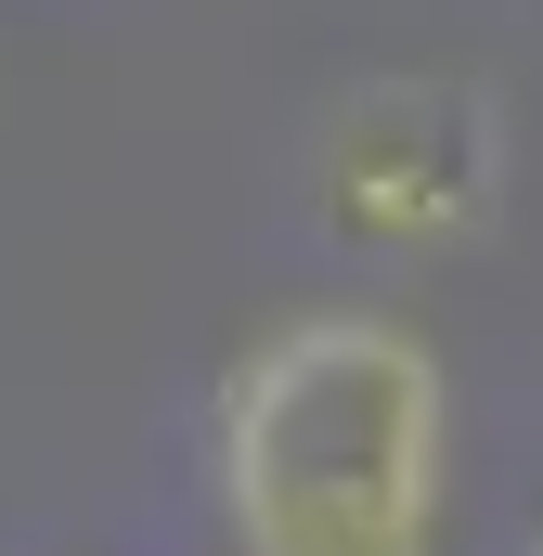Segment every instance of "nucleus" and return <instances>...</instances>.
I'll use <instances>...</instances> for the list:
<instances>
[{
  "mask_svg": "<svg viewBox=\"0 0 543 556\" xmlns=\"http://www.w3.org/2000/svg\"><path fill=\"white\" fill-rule=\"evenodd\" d=\"M505 181H518V117L479 65L363 78L324 117V220L376 260H440V247L492 233Z\"/></svg>",
  "mask_w": 543,
  "mask_h": 556,
  "instance_id": "nucleus-2",
  "label": "nucleus"
},
{
  "mask_svg": "<svg viewBox=\"0 0 543 556\" xmlns=\"http://www.w3.org/2000/svg\"><path fill=\"white\" fill-rule=\"evenodd\" d=\"M207 492L233 556H440L453 376L402 311H285L220 363Z\"/></svg>",
  "mask_w": 543,
  "mask_h": 556,
  "instance_id": "nucleus-1",
  "label": "nucleus"
},
{
  "mask_svg": "<svg viewBox=\"0 0 543 556\" xmlns=\"http://www.w3.org/2000/svg\"><path fill=\"white\" fill-rule=\"evenodd\" d=\"M531 556H543V544H531Z\"/></svg>",
  "mask_w": 543,
  "mask_h": 556,
  "instance_id": "nucleus-3",
  "label": "nucleus"
}]
</instances>
